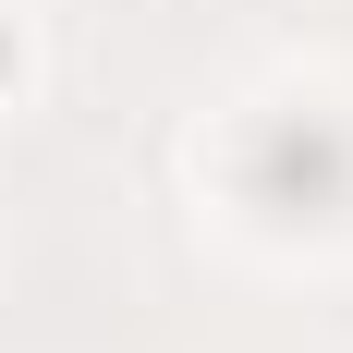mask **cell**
<instances>
[{
    "mask_svg": "<svg viewBox=\"0 0 353 353\" xmlns=\"http://www.w3.org/2000/svg\"><path fill=\"white\" fill-rule=\"evenodd\" d=\"M244 208H268L281 232L341 219V208H353V134L329 122V110H281V122H256V146H244Z\"/></svg>",
    "mask_w": 353,
    "mask_h": 353,
    "instance_id": "1",
    "label": "cell"
}]
</instances>
